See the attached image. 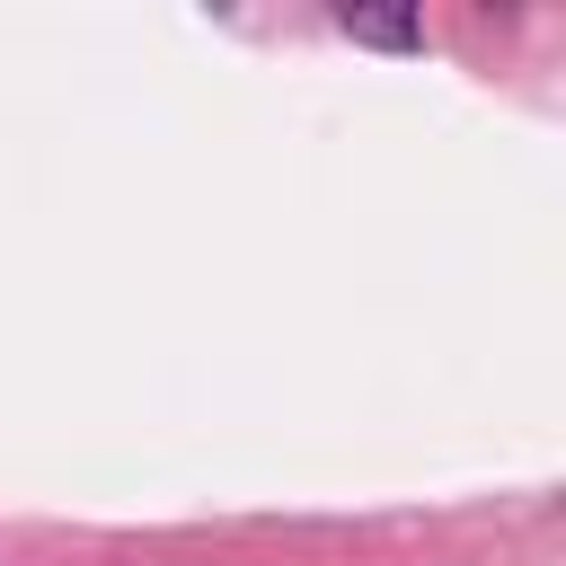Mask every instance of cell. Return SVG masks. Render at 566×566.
Returning a JSON list of instances; mask_svg holds the SVG:
<instances>
[{
  "instance_id": "6da1fadb",
  "label": "cell",
  "mask_w": 566,
  "mask_h": 566,
  "mask_svg": "<svg viewBox=\"0 0 566 566\" xmlns=\"http://www.w3.org/2000/svg\"><path fill=\"white\" fill-rule=\"evenodd\" d=\"M336 27H345L354 44H380V53H416V44H424L416 9H371V0H345V9H336Z\"/></svg>"
}]
</instances>
